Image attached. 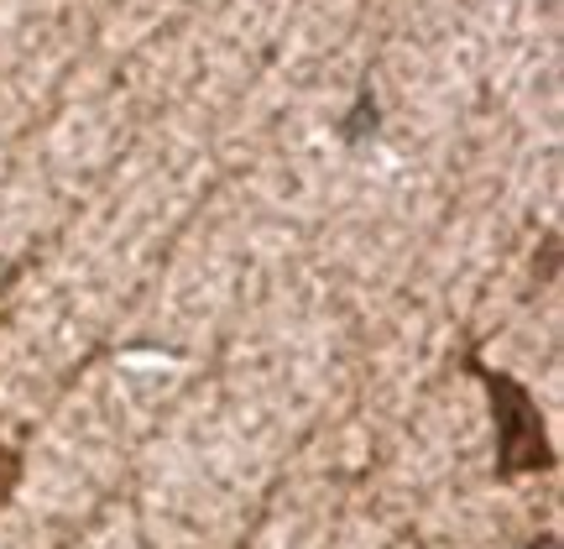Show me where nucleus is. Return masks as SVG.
Masks as SVG:
<instances>
[{"label": "nucleus", "instance_id": "nucleus-1", "mask_svg": "<svg viewBox=\"0 0 564 549\" xmlns=\"http://www.w3.org/2000/svg\"><path fill=\"white\" fill-rule=\"evenodd\" d=\"M486 383H491V398L502 403V455L507 466H523V450H518V434H539V424H533V403H528L523 387H512L502 377V372H486Z\"/></svg>", "mask_w": 564, "mask_h": 549}]
</instances>
